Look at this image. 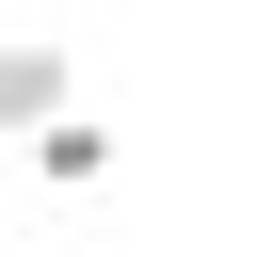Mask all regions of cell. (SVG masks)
Instances as JSON below:
<instances>
[{"instance_id": "cell-1", "label": "cell", "mask_w": 257, "mask_h": 257, "mask_svg": "<svg viewBox=\"0 0 257 257\" xmlns=\"http://www.w3.org/2000/svg\"><path fill=\"white\" fill-rule=\"evenodd\" d=\"M64 96H80V64H64L48 32H0V145H32Z\"/></svg>"}, {"instance_id": "cell-2", "label": "cell", "mask_w": 257, "mask_h": 257, "mask_svg": "<svg viewBox=\"0 0 257 257\" xmlns=\"http://www.w3.org/2000/svg\"><path fill=\"white\" fill-rule=\"evenodd\" d=\"M16 161H32V177H48V193H112V161H128V145H112V128H96V112H80V96H64V112H48V128H32V145H16Z\"/></svg>"}]
</instances>
